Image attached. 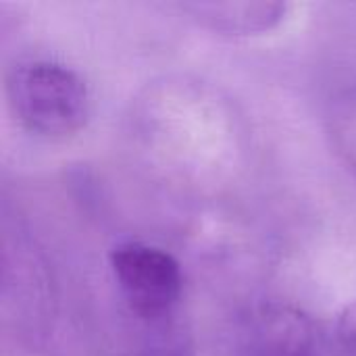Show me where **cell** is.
Instances as JSON below:
<instances>
[{"label": "cell", "mask_w": 356, "mask_h": 356, "mask_svg": "<svg viewBox=\"0 0 356 356\" xmlns=\"http://www.w3.org/2000/svg\"><path fill=\"white\" fill-rule=\"evenodd\" d=\"M6 100L29 134L48 140L81 131L92 108L83 77L54 60H23L8 69Z\"/></svg>", "instance_id": "cell-1"}, {"label": "cell", "mask_w": 356, "mask_h": 356, "mask_svg": "<svg viewBox=\"0 0 356 356\" xmlns=\"http://www.w3.org/2000/svg\"><path fill=\"white\" fill-rule=\"evenodd\" d=\"M327 131L338 156L356 175V90L334 98L327 113Z\"/></svg>", "instance_id": "cell-5"}, {"label": "cell", "mask_w": 356, "mask_h": 356, "mask_svg": "<svg viewBox=\"0 0 356 356\" xmlns=\"http://www.w3.org/2000/svg\"><path fill=\"white\" fill-rule=\"evenodd\" d=\"M232 356H353L313 317L284 307L254 313L240 330Z\"/></svg>", "instance_id": "cell-3"}, {"label": "cell", "mask_w": 356, "mask_h": 356, "mask_svg": "<svg viewBox=\"0 0 356 356\" xmlns=\"http://www.w3.org/2000/svg\"><path fill=\"white\" fill-rule=\"evenodd\" d=\"M111 269L134 315L144 321L167 317L177 305L184 275L177 259L144 242H121L111 250Z\"/></svg>", "instance_id": "cell-2"}, {"label": "cell", "mask_w": 356, "mask_h": 356, "mask_svg": "<svg viewBox=\"0 0 356 356\" xmlns=\"http://www.w3.org/2000/svg\"><path fill=\"white\" fill-rule=\"evenodd\" d=\"M198 21L213 29L227 33H252L271 29L284 15L286 4L280 2H207V4H186Z\"/></svg>", "instance_id": "cell-4"}, {"label": "cell", "mask_w": 356, "mask_h": 356, "mask_svg": "<svg viewBox=\"0 0 356 356\" xmlns=\"http://www.w3.org/2000/svg\"><path fill=\"white\" fill-rule=\"evenodd\" d=\"M334 330H336L338 340L342 342V346L350 355L356 356V300L344 307V311L340 313Z\"/></svg>", "instance_id": "cell-6"}]
</instances>
